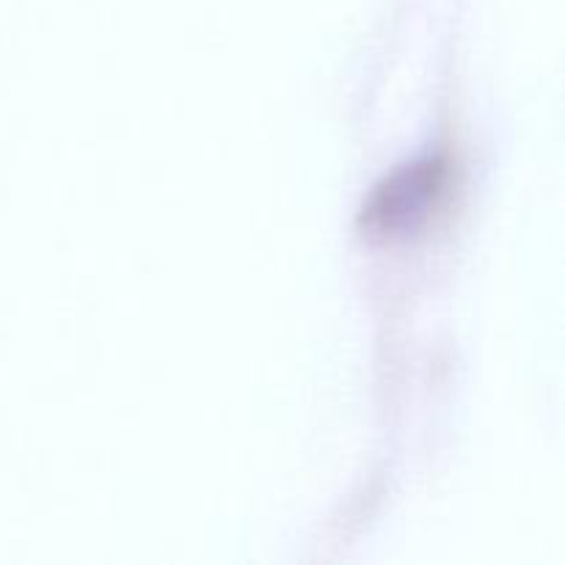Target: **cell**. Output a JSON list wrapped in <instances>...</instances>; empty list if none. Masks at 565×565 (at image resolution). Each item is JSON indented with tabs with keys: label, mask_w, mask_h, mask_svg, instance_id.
<instances>
[{
	"label": "cell",
	"mask_w": 565,
	"mask_h": 565,
	"mask_svg": "<svg viewBox=\"0 0 565 565\" xmlns=\"http://www.w3.org/2000/svg\"><path fill=\"white\" fill-rule=\"evenodd\" d=\"M452 193V166L423 158L386 177L364 204V226L379 237L417 235L434 221Z\"/></svg>",
	"instance_id": "6da1fadb"
}]
</instances>
